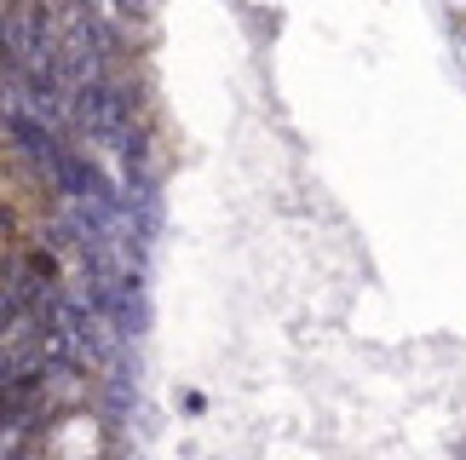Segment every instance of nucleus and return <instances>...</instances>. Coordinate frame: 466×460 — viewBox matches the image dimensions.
Masks as SVG:
<instances>
[{"instance_id": "nucleus-1", "label": "nucleus", "mask_w": 466, "mask_h": 460, "mask_svg": "<svg viewBox=\"0 0 466 460\" xmlns=\"http://www.w3.org/2000/svg\"><path fill=\"white\" fill-rule=\"evenodd\" d=\"M450 6H461V12H466V0H450Z\"/></svg>"}]
</instances>
